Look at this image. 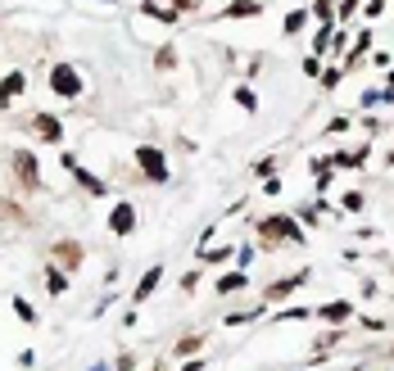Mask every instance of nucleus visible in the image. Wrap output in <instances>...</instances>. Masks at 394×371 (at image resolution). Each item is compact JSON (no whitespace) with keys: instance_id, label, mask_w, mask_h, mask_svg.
Wrapping results in <instances>:
<instances>
[{"instance_id":"f257e3e1","label":"nucleus","mask_w":394,"mask_h":371,"mask_svg":"<svg viewBox=\"0 0 394 371\" xmlns=\"http://www.w3.org/2000/svg\"><path fill=\"white\" fill-rule=\"evenodd\" d=\"M254 231H258V240H263V245H286V240H290V245H300V240H304V226L295 222V217H286V213L263 217V222H258Z\"/></svg>"},{"instance_id":"f03ea898","label":"nucleus","mask_w":394,"mask_h":371,"mask_svg":"<svg viewBox=\"0 0 394 371\" xmlns=\"http://www.w3.org/2000/svg\"><path fill=\"white\" fill-rule=\"evenodd\" d=\"M136 168L146 173L150 186H168V159H163V150L141 145V150H136Z\"/></svg>"},{"instance_id":"7ed1b4c3","label":"nucleus","mask_w":394,"mask_h":371,"mask_svg":"<svg viewBox=\"0 0 394 371\" xmlns=\"http://www.w3.org/2000/svg\"><path fill=\"white\" fill-rule=\"evenodd\" d=\"M50 91L64 95V100H78L82 95V73L73 68V64H55L50 68Z\"/></svg>"},{"instance_id":"20e7f679","label":"nucleus","mask_w":394,"mask_h":371,"mask_svg":"<svg viewBox=\"0 0 394 371\" xmlns=\"http://www.w3.org/2000/svg\"><path fill=\"white\" fill-rule=\"evenodd\" d=\"M59 163H64V168H69V173H73V177H78V186L86 190V195H104V190H109V186H104V182H100V177H95V173H86V168H82V163H78V159H73V154H69V150H64V154H59Z\"/></svg>"},{"instance_id":"39448f33","label":"nucleus","mask_w":394,"mask_h":371,"mask_svg":"<svg viewBox=\"0 0 394 371\" xmlns=\"http://www.w3.org/2000/svg\"><path fill=\"white\" fill-rule=\"evenodd\" d=\"M14 173H18V182H23L27 190H41V168H36V159L27 154V150H14Z\"/></svg>"},{"instance_id":"423d86ee","label":"nucleus","mask_w":394,"mask_h":371,"mask_svg":"<svg viewBox=\"0 0 394 371\" xmlns=\"http://www.w3.org/2000/svg\"><path fill=\"white\" fill-rule=\"evenodd\" d=\"M136 204H127V199H122V204H113V213H109V231L113 235H132L136 231Z\"/></svg>"},{"instance_id":"0eeeda50","label":"nucleus","mask_w":394,"mask_h":371,"mask_svg":"<svg viewBox=\"0 0 394 371\" xmlns=\"http://www.w3.org/2000/svg\"><path fill=\"white\" fill-rule=\"evenodd\" d=\"M23 91H27V73H18V68L5 73V78H0V109H9Z\"/></svg>"},{"instance_id":"6e6552de","label":"nucleus","mask_w":394,"mask_h":371,"mask_svg":"<svg viewBox=\"0 0 394 371\" xmlns=\"http://www.w3.org/2000/svg\"><path fill=\"white\" fill-rule=\"evenodd\" d=\"M32 131H36L41 140H50V145H55V140L64 136V122L55 118V113H32Z\"/></svg>"},{"instance_id":"1a4fd4ad","label":"nucleus","mask_w":394,"mask_h":371,"mask_svg":"<svg viewBox=\"0 0 394 371\" xmlns=\"http://www.w3.org/2000/svg\"><path fill=\"white\" fill-rule=\"evenodd\" d=\"M55 263H64L69 272L82 268V240H59L55 245Z\"/></svg>"},{"instance_id":"9d476101","label":"nucleus","mask_w":394,"mask_h":371,"mask_svg":"<svg viewBox=\"0 0 394 371\" xmlns=\"http://www.w3.org/2000/svg\"><path fill=\"white\" fill-rule=\"evenodd\" d=\"M317 317H322V321H335V326H340V321H349V317H353V303H349V299L322 303V308H317Z\"/></svg>"},{"instance_id":"9b49d317","label":"nucleus","mask_w":394,"mask_h":371,"mask_svg":"<svg viewBox=\"0 0 394 371\" xmlns=\"http://www.w3.org/2000/svg\"><path fill=\"white\" fill-rule=\"evenodd\" d=\"M304 281H309V272H295V277H286V281H276V285H267V299H272V303H281L286 299V294H295V290H300V285Z\"/></svg>"},{"instance_id":"f8f14e48","label":"nucleus","mask_w":394,"mask_h":371,"mask_svg":"<svg viewBox=\"0 0 394 371\" xmlns=\"http://www.w3.org/2000/svg\"><path fill=\"white\" fill-rule=\"evenodd\" d=\"M258 14H263L258 0H232V5L223 9V18H258Z\"/></svg>"},{"instance_id":"ddd939ff","label":"nucleus","mask_w":394,"mask_h":371,"mask_svg":"<svg viewBox=\"0 0 394 371\" xmlns=\"http://www.w3.org/2000/svg\"><path fill=\"white\" fill-rule=\"evenodd\" d=\"M159 281H163V268H150L146 277H141V285H136V294H132V299H136V303H146L150 294L159 290Z\"/></svg>"},{"instance_id":"4468645a","label":"nucleus","mask_w":394,"mask_h":371,"mask_svg":"<svg viewBox=\"0 0 394 371\" xmlns=\"http://www.w3.org/2000/svg\"><path fill=\"white\" fill-rule=\"evenodd\" d=\"M45 290L59 299V294H69V277H64L59 268H45Z\"/></svg>"},{"instance_id":"2eb2a0df","label":"nucleus","mask_w":394,"mask_h":371,"mask_svg":"<svg viewBox=\"0 0 394 371\" xmlns=\"http://www.w3.org/2000/svg\"><path fill=\"white\" fill-rule=\"evenodd\" d=\"M245 285H249V277H245V272H232V277H223V281H218V294H232V290H245Z\"/></svg>"},{"instance_id":"dca6fc26","label":"nucleus","mask_w":394,"mask_h":371,"mask_svg":"<svg viewBox=\"0 0 394 371\" xmlns=\"http://www.w3.org/2000/svg\"><path fill=\"white\" fill-rule=\"evenodd\" d=\"M363 159H367V150H340V154H335L331 163H340V168H358Z\"/></svg>"},{"instance_id":"f3484780","label":"nucleus","mask_w":394,"mask_h":371,"mask_svg":"<svg viewBox=\"0 0 394 371\" xmlns=\"http://www.w3.org/2000/svg\"><path fill=\"white\" fill-rule=\"evenodd\" d=\"M141 14L159 18V23H177V18H181V9H159V5H141Z\"/></svg>"},{"instance_id":"a211bd4d","label":"nucleus","mask_w":394,"mask_h":371,"mask_svg":"<svg viewBox=\"0 0 394 371\" xmlns=\"http://www.w3.org/2000/svg\"><path fill=\"white\" fill-rule=\"evenodd\" d=\"M14 317H18V321H27V326H36V321H41V317H36V308H32L27 299H14Z\"/></svg>"},{"instance_id":"6ab92c4d","label":"nucleus","mask_w":394,"mask_h":371,"mask_svg":"<svg viewBox=\"0 0 394 371\" xmlns=\"http://www.w3.org/2000/svg\"><path fill=\"white\" fill-rule=\"evenodd\" d=\"M236 104H240L245 113H258V95L249 91V87H240V91H236Z\"/></svg>"},{"instance_id":"aec40b11","label":"nucleus","mask_w":394,"mask_h":371,"mask_svg":"<svg viewBox=\"0 0 394 371\" xmlns=\"http://www.w3.org/2000/svg\"><path fill=\"white\" fill-rule=\"evenodd\" d=\"M313 14H317V23H322V27H331V18H335L331 0H317V5H313Z\"/></svg>"},{"instance_id":"412c9836","label":"nucleus","mask_w":394,"mask_h":371,"mask_svg":"<svg viewBox=\"0 0 394 371\" xmlns=\"http://www.w3.org/2000/svg\"><path fill=\"white\" fill-rule=\"evenodd\" d=\"M340 208H344V213H363V195H358V190H349V195L340 199Z\"/></svg>"},{"instance_id":"4be33fe9","label":"nucleus","mask_w":394,"mask_h":371,"mask_svg":"<svg viewBox=\"0 0 394 371\" xmlns=\"http://www.w3.org/2000/svg\"><path fill=\"white\" fill-rule=\"evenodd\" d=\"M155 64H159V68H172V64H177V50H172V45H163V50L155 54Z\"/></svg>"},{"instance_id":"5701e85b","label":"nucleus","mask_w":394,"mask_h":371,"mask_svg":"<svg viewBox=\"0 0 394 371\" xmlns=\"http://www.w3.org/2000/svg\"><path fill=\"white\" fill-rule=\"evenodd\" d=\"M304 18H309V14H304V9H295V14H286V32H300V27H304Z\"/></svg>"},{"instance_id":"b1692460","label":"nucleus","mask_w":394,"mask_h":371,"mask_svg":"<svg viewBox=\"0 0 394 371\" xmlns=\"http://www.w3.org/2000/svg\"><path fill=\"white\" fill-rule=\"evenodd\" d=\"M195 349H199V335H186V340H181V344H177V358H186V354H195Z\"/></svg>"},{"instance_id":"393cba45","label":"nucleus","mask_w":394,"mask_h":371,"mask_svg":"<svg viewBox=\"0 0 394 371\" xmlns=\"http://www.w3.org/2000/svg\"><path fill=\"white\" fill-rule=\"evenodd\" d=\"M172 5H177L181 14H190V9H199V5H204V0H172Z\"/></svg>"},{"instance_id":"a878e982","label":"nucleus","mask_w":394,"mask_h":371,"mask_svg":"<svg viewBox=\"0 0 394 371\" xmlns=\"http://www.w3.org/2000/svg\"><path fill=\"white\" fill-rule=\"evenodd\" d=\"M113 371H136V358H118V367Z\"/></svg>"},{"instance_id":"bb28decb","label":"nucleus","mask_w":394,"mask_h":371,"mask_svg":"<svg viewBox=\"0 0 394 371\" xmlns=\"http://www.w3.org/2000/svg\"><path fill=\"white\" fill-rule=\"evenodd\" d=\"M209 363H199V358H195V363H186V367H181V371H204Z\"/></svg>"},{"instance_id":"cd10ccee","label":"nucleus","mask_w":394,"mask_h":371,"mask_svg":"<svg viewBox=\"0 0 394 371\" xmlns=\"http://www.w3.org/2000/svg\"><path fill=\"white\" fill-rule=\"evenodd\" d=\"M386 95H390V100H394V78H390V87H386Z\"/></svg>"}]
</instances>
